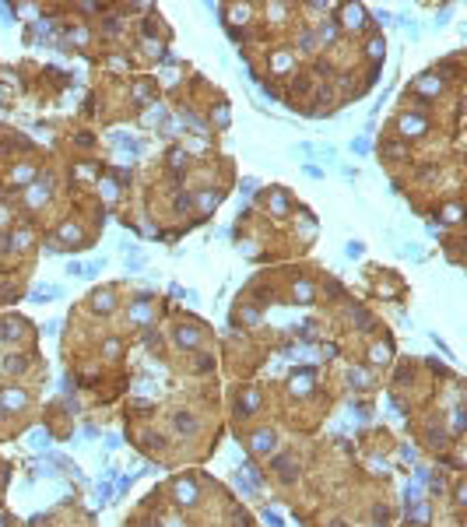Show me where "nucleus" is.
Listing matches in <instances>:
<instances>
[{
    "label": "nucleus",
    "instance_id": "1",
    "mask_svg": "<svg viewBox=\"0 0 467 527\" xmlns=\"http://www.w3.org/2000/svg\"><path fill=\"white\" fill-rule=\"evenodd\" d=\"M344 18H348L344 21L348 28H362L366 25V7H344Z\"/></svg>",
    "mask_w": 467,
    "mask_h": 527
},
{
    "label": "nucleus",
    "instance_id": "2",
    "mask_svg": "<svg viewBox=\"0 0 467 527\" xmlns=\"http://www.w3.org/2000/svg\"><path fill=\"white\" fill-rule=\"evenodd\" d=\"M253 450H256V453L274 450V433H256V440H253Z\"/></svg>",
    "mask_w": 467,
    "mask_h": 527
},
{
    "label": "nucleus",
    "instance_id": "3",
    "mask_svg": "<svg viewBox=\"0 0 467 527\" xmlns=\"http://www.w3.org/2000/svg\"><path fill=\"white\" fill-rule=\"evenodd\" d=\"M25 401H28V397H25L21 390H7V394L0 397V404H4V408H21Z\"/></svg>",
    "mask_w": 467,
    "mask_h": 527
},
{
    "label": "nucleus",
    "instance_id": "4",
    "mask_svg": "<svg viewBox=\"0 0 467 527\" xmlns=\"http://www.w3.org/2000/svg\"><path fill=\"white\" fill-rule=\"evenodd\" d=\"M193 496H197V489H193L190 482H179V485H176V499H179V503H193Z\"/></svg>",
    "mask_w": 467,
    "mask_h": 527
},
{
    "label": "nucleus",
    "instance_id": "5",
    "mask_svg": "<svg viewBox=\"0 0 467 527\" xmlns=\"http://www.w3.org/2000/svg\"><path fill=\"white\" fill-rule=\"evenodd\" d=\"M95 309H106V313H109V309H113V292H106V296H102V292H98V296H95Z\"/></svg>",
    "mask_w": 467,
    "mask_h": 527
},
{
    "label": "nucleus",
    "instance_id": "6",
    "mask_svg": "<svg viewBox=\"0 0 467 527\" xmlns=\"http://www.w3.org/2000/svg\"><path fill=\"white\" fill-rule=\"evenodd\" d=\"M334 35H337V25H334V21H327V25H320V39H327V42H330Z\"/></svg>",
    "mask_w": 467,
    "mask_h": 527
},
{
    "label": "nucleus",
    "instance_id": "7",
    "mask_svg": "<svg viewBox=\"0 0 467 527\" xmlns=\"http://www.w3.org/2000/svg\"><path fill=\"white\" fill-rule=\"evenodd\" d=\"M176 425H179L183 433H193V429H197V422H193V418H186V415H179V418H176Z\"/></svg>",
    "mask_w": 467,
    "mask_h": 527
},
{
    "label": "nucleus",
    "instance_id": "8",
    "mask_svg": "<svg viewBox=\"0 0 467 527\" xmlns=\"http://www.w3.org/2000/svg\"><path fill=\"white\" fill-rule=\"evenodd\" d=\"M369 57H383V39H373L369 42Z\"/></svg>",
    "mask_w": 467,
    "mask_h": 527
},
{
    "label": "nucleus",
    "instance_id": "9",
    "mask_svg": "<svg viewBox=\"0 0 467 527\" xmlns=\"http://www.w3.org/2000/svg\"><path fill=\"white\" fill-rule=\"evenodd\" d=\"M390 359V352L387 348H380V345H376V348H373V362H387Z\"/></svg>",
    "mask_w": 467,
    "mask_h": 527
},
{
    "label": "nucleus",
    "instance_id": "10",
    "mask_svg": "<svg viewBox=\"0 0 467 527\" xmlns=\"http://www.w3.org/2000/svg\"><path fill=\"white\" fill-rule=\"evenodd\" d=\"M57 289H35V299H53Z\"/></svg>",
    "mask_w": 467,
    "mask_h": 527
},
{
    "label": "nucleus",
    "instance_id": "11",
    "mask_svg": "<svg viewBox=\"0 0 467 527\" xmlns=\"http://www.w3.org/2000/svg\"><path fill=\"white\" fill-rule=\"evenodd\" d=\"M179 345H197V334H186V330H179Z\"/></svg>",
    "mask_w": 467,
    "mask_h": 527
}]
</instances>
